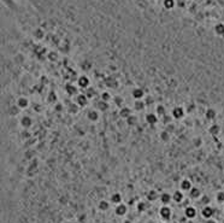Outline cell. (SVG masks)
<instances>
[{"label": "cell", "mask_w": 224, "mask_h": 223, "mask_svg": "<svg viewBox=\"0 0 224 223\" xmlns=\"http://www.w3.org/2000/svg\"><path fill=\"white\" fill-rule=\"evenodd\" d=\"M184 180H186V182H187V183H188V185H189V186H190V187L193 188V191H194V195H195V198H196V201H198V205H200V200H199V195L196 194V191H195V188H194V186H193V185H192V183H190V182H189V181H188V180H187L186 177H184ZM199 208H201V206H199ZM202 216H204V215H201V217H202ZM202 222H204V223H206V221H205V218H204V217H202Z\"/></svg>", "instance_id": "obj_1"}]
</instances>
